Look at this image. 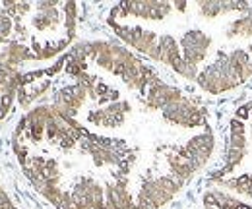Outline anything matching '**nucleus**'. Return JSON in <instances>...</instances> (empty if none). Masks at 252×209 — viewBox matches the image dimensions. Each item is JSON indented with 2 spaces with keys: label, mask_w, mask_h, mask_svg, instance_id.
<instances>
[{
  "label": "nucleus",
  "mask_w": 252,
  "mask_h": 209,
  "mask_svg": "<svg viewBox=\"0 0 252 209\" xmlns=\"http://www.w3.org/2000/svg\"><path fill=\"white\" fill-rule=\"evenodd\" d=\"M231 35H252V14L235 20L231 26Z\"/></svg>",
  "instance_id": "6"
},
{
  "label": "nucleus",
  "mask_w": 252,
  "mask_h": 209,
  "mask_svg": "<svg viewBox=\"0 0 252 209\" xmlns=\"http://www.w3.org/2000/svg\"><path fill=\"white\" fill-rule=\"evenodd\" d=\"M163 117L173 124L192 128V126H198L204 122V111L198 109L190 99L181 97L179 101H175L163 109Z\"/></svg>",
  "instance_id": "1"
},
{
  "label": "nucleus",
  "mask_w": 252,
  "mask_h": 209,
  "mask_svg": "<svg viewBox=\"0 0 252 209\" xmlns=\"http://www.w3.org/2000/svg\"><path fill=\"white\" fill-rule=\"evenodd\" d=\"M245 155V126L239 120L231 122V140H229V151H227V167L221 171V175L231 173L239 161Z\"/></svg>",
  "instance_id": "4"
},
{
  "label": "nucleus",
  "mask_w": 252,
  "mask_h": 209,
  "mask_svg": "<svg viewBox=\"0 0 252 209\" xmlns=\"http://www.w3.org/2000/svg\"><path fill=\"white\" fill-rule=\"evenodd\" d=\"M16 206L12 204V200H10V196L0 188V209H14Z\"/></svg>",
  "instance_id": "7"
},
{
  "label": "nucleus",
  "mask_w": 252,
  "mask_h": 209,
  "mask_svg": "<svg viewBox=\"0 0 252 209\" xmlns=\"http://www.w3.org/2000/svg\"><path fill=\"white\" fill-rule=\"evenodd\" d=\"M212 45L210 37H206L202 31H189L181 39L183 60L190 66H198L208 55V47Z\"/></svg>",
  "instance_id": "2"
},
{
  "label": "nucleus",
  "mask_w": 252,
  "mask_h": 209,
  "mask_svg": "<svg viewBox=\"0 0 252 209\" xmlns=\"http://www.w3.org/2000/svg\"><path fill=\"white\" fill-rule=\"evenodd\" d=\"M128 111H130V105L126 101H117V103H111L105 109H99V111L90 113L88 120L94 122L95 126L115 128V126H121L125 122V117Z\"/></svg>",
  "instance_id": "3"
},
{
  "label": "nucleus",
  "mask_w": 252,
  "mask_h": 209,
  "mask_svg": "<svg viewBox=\"0 0 252 209\" xmlns=\"http://www.w3.org/2000/svg\"><path fill=\"white\" fill-rule=\"evenodd\" d=\"M221 186L231 188V190H237V192L247 194V196L252 198V175H245V177H239V179H233V180H225V182H221Z\"/></svg>",
  "instance_id": "5"
}]
</instances>
